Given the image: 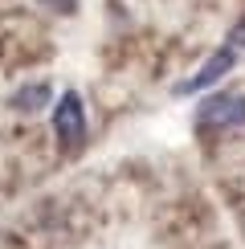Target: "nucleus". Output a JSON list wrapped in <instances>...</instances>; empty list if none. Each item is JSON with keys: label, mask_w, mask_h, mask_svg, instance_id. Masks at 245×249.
<instances>
[{"label": "nucleus", "mask_w": 245, "mask_h": 249, "mask_svg": "<svg viewBox=\"0 0 245 249\" xmlns=\"http://www.w3.org/2000/svg\"><path fill=\"white\" fill-rule=\"evenodd\" d=\"M53 131L61 139V147H78L86 139V107H82L78 90H66L53 107Z\"/></svg>", "instance_id": "1"}, {"label": "nucleus", "mask_w": 245, "mask_h": 249, "mask_svg": "<svg viewBox=\"0 0 245 249\" xmlns=\"http://www.w3.org/2000/svg\"><path fill=\"white\" fill-rule=\"evenodd\" d=\"M196 123L209 127V131L241 127V123H245V94H212V98H204Z\"/></svg>", "instance_id": "2"}, {"label": "nucleus", "mask_w": 245, "mask_h": 249, "mask_svg": "<svg viewBox=\"0 0 245 249\" xmlns=\"http://www.w3.org/2000/svg\"><path fill=\"white\" fill-rule=\"evenodd\" d=\"M233 66H237V49H233V45H221L217 53H209V61H204L196 74L180 82V86H176V94H200V90H209L212 82H221Z\"/></svg>", "instance_id": "3"}, {"label": "nucleus", "mask_w": 245, "mask_h": 249, "mask_svg": "<svg viewBox=\"0 0 245 249\" xmlns=\"http://www.w3.org/2000/svg\"><path fill=\"white\" fill-rule=\"evenodd\" d=\"M49 98H53L49 82H33V86H20L13 94V107L17 110H41V107H49Z\"/></svg>", "instance_id": "4"}, {"label": "nucleus", "mask_w": 245, "mask_h": 249, "mask_svg": "<svg viewBox=\"0 0 245 249\" xmlns=\"http://www.w3.org/2000/svg\"><path fill=\"white\" fill-rule=\"evenodd\" d=\"M41 4L57 8V13H74V8H78V0H41Z\"/></svg>", "instance_id": "5"}]
</instances>
